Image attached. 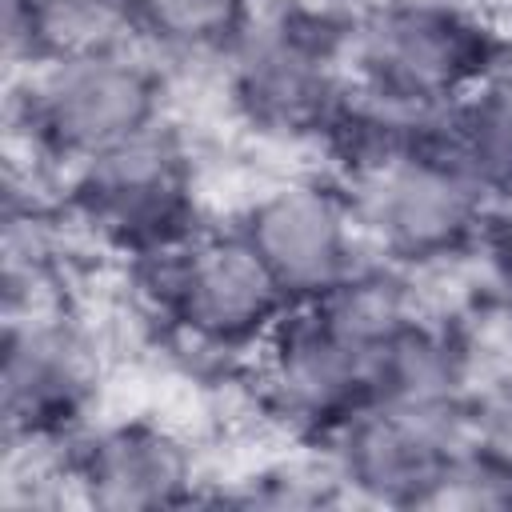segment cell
<instances>
[{
  "label": "cell",
  "instance_id": "obj_14",
  "mask_svg": "<svg viewBox=\"0 0 512 512\" xmlns=\"http://www.w3.org/2000/svg\"><path fill=\"white\" fill-rule=\"evenodd\" d=\"M260 0H128L132 36L168 68L216 64Z\"/></svg>",
  "mask_w": 512,
  "mask_h": 512
},
{
  "label": "cell",
  "instance_id": "obj_12",
  "mask_svg": "<svg viewBox=\"0 0 512 512\" xmlns=\"http://www.w3.org/2000/svg\"><path fill=\"white\" fill-rule=\"evenodd\" d=\"M424 152L452 164L488 204L512 196V72L432 108Z\"/></svg>",
  "mask_w": 512,
  "mask_h": 512
},
{
  "label": "cell",
  "instance_id": "obj_10",
  "mask_svg": "<svg viewBox=\"0 0 512 512\" xmlns=\"http://www.w3.org/2000/svg\"><path fill=\"white\" fill-rule=\"evenodd\" d=\"M228 224L248 240L292 304L328 296L372 260L352 192L324 168L256 188Z\"/></svg>",
  "mask_w": 512,
  "mask_h": 512
},
{
  "label": "cell",
  "instance_id": "obj_16",
  "mask_svg": "<svg viewBox=\"0 0 512 512\" xmlns=\"http://www.w3.org/2000/svg\"><path fill=\"white\" fill-rule=\"evenodd\" d=\"M480 260L488 264L500 296L512 292V196L496 200L484 220V240H480Z\"/></svg>",
  "mask_w": 512,
  "mask_h": 512
},
{
  "label": "cell",
  "instance_id": "obj_8",
  "mask_svg": "<svg viewBox=\"0 0 512 512\" xmlns=\"http://www.w3.org/2000/svg\"><path fill=\"white\" fill-rule=\"evenodd\" d=\"M468 408L376 400L332 428L316 444V456L344 504L440 508L472 444Z\"/></svg>",
  "mask_w": 512,
  "mask_h": 512
},
{
  "label": "cell",
  "instance_id": "obj_5",
  "mask_svg": "<svg viewBox=\"0 0 512 512\" xmlns=\"http://www.w3.org/2000/svg\"><path fill=\"white\" fill-rule=\"evenodd\" d=\"M512 72V20L484 0H352L356 88L440 108Z\"/></svg>",
  "mask_w": 512,
  "mask_h": 512
},
{
  "label": "cell",
  "instance_id": "obj_18",
  "mask_svg": "<svg viewBox=\"0 0 512 512\" xmlns=\"http://www.w3.org/2000/svg\"><path fill=\"white\" fill-rule=\"evenodd\" d=\"M508 508H512V480H508Z\"/></svg>",
  "mask_w": 512,
  "mask_h": 512
},
{
  "label": "cell",
  "instance_id": "obj_13",
  "mask_svg": "<svg viewBox=\"0 0 512 512\" xmlns=\"http://www.w3.org/2000/svg\"><path fill=\"white\" fill-rule=\"evenodd\" d=\"M0 32L8 72L136 44L128 0H0Z\"/></svg>",
  "mask_w": 512,
  "mask_h": 512
},
{
  "label": "cell",
  "instance_id": "obj_15",
  "mask_svg": "<svg viewBox=\"0 0 512 512\" xmlns=\"http://www.w3.org/2000/svg\"><path fill=\"white\" fill-rule=\"evenodd\" d=\"M208 504H240V508H320V504H344L340 488L332 484L324 460L316 448L296 444L292 456H272L240 476H232L224 488H208Z\"/></svg>",
  "mask_w": 512,
  "mask_h": 512
},
{
  "label": "cell",
  "instance_id": "obj_2",
  "mask_svg": "<svg viewBox=\"0 0 512 512\" xmlns=\"http://www.w3.org/2000/svg\"><path fill=\"white\" fill-rule=\"evenodd\" d=\"M172 112V68L140 44L8 72V156L60 180Z\"/></svg>",
  "mask_w": 512,
  "mask_h": 512
},
{
  "label": "cell",
  "instance_id": "obj_11",
  "mask_svg": "<svg viewBox=\"0 0 512 512\" xmlns=\"http://www.w3.org/2000/svg\"><path fill=\"white\" fill-rule=\"evenodd\" d=\"M72 504L104 512L208 504L212 476L196 444L160 416H100L56 452Z\"/></svg>",
  "mask_w": 512,
  "mask_h": 512
},
{
  "label": "cell",
  "instance_id": "obj_1",
  "mask_svg": "<svg viewBox=\"0 0 512 512\" xmlns=\"http://www.w3.org/2000/svg\"><path fill=\"white\" fill-rule=\"evenodd\" d=\"M352 0H260L216 60L228 116L272 148L316 152L344 104Z\"/></svg>",
  "mask_w": 512,
  "mask_h": 512
},
{
  "label": "cell",
  "instance_id": "obj_9",
  "mask_svg": "<svg viewBox=\"0 0 512 512\" xmlns=\"http://www.w3.org/2000/svg\"><path fill=\"white\" fill-rule=\"evenodd\" d=\"M344 188L376 260L424 280L480 256L492 204L440 156L416 152Z\"/></svg>",
  "mask_w": 512,
  "mask_h": 512
},
{
  "label": "cell",
  "instance_id": "obj_7",
  "mask_svg": "<svg viewBox=\"0 0 512 512\" xmlns=\"http://www.w3.org/2000/svg\"><path fill=\"white\" fill-rule=\"evenodd\" d=\"M104 352L64 300L4 316L0 420L8 452H60L100 420Z\"/></svg>",
  "mask_w": 512,
  "mask_h": 512
},
{
  "label": "cell",
  "instance_id": "obj_4",
  "mask_svg": "<svg viewBox=\"0 0 512 512\" xmlns=\"http://www.w3.org/2000/svg\"><path fill=\"white\" fill-rule=\"evenodd\" d=\"M124 280L144 320L172 348L232 372H244L292 308L228 220H212L192 240L124 268Z\"/></svg>",
  "mask_w": 512,
  "mask_h": 512
},
{
  "label": "cell",
  "instance_id": "obj_3",
  "mask_svg": "<svg viewBox=\"0 0 512 512\" xmlns=\"http://www.w3.org/2000/svg\"><path fill=\"white\" fill-rule=\"evenodd\" d=\"M56 204L72 236L120 268L152 260L212 224L196 144L172 112L64 172Z\"/></svg>",
  "mask_w": 512,
  "mask_h": 512
},
{
  "label": "cell",
  "instance_id": "obj_6",
  "mask_svg": "<svg viewBox=\"0 0 512 512\" xmlns=\"http://www.w3.org/2000/svg\"><path fill=\"white\" fill-rule=\"evenodd\" d=\"M380 344L328 300H308L284 312L240 376L256 412L280 436L316 448L352 412L372 404Z\"/></svg>",
  "mask_w": 512,
  "mask_h": 512
},
{
  "label": "cell",
  "instance_id": "obj_17",
  "mask_svg": "<svg viewBox=\"0 0 512 512\" xmlns=\"http://www.w3.org/2000/svg\"><path fill=\"white\" fill-rule=\"evenodd\" d=\"M504 308H508V324H512V292L504 296Z\"/></svg>",
  "mask_w": 512,
  "mask_h": 512
}]
</instances>
